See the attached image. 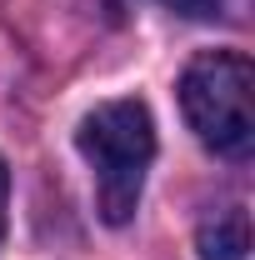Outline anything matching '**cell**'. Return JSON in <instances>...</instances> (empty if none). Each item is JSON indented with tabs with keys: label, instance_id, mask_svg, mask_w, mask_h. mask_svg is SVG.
Listing matches in <instances>:
<instances>
[{
	"label": "cell",
	"instance_id": "7a4b0ae2",
	"mask_svg": "<svg viewBox=\"0 0 255 260\" xmlns=\"http://www.w3.org/2000/svg\"><path fill=\"white\" fill-rule=\"evenodd\" d=\"M180 110L200 145L225 160H245L255 145V70L235 50L195 55L180 75Z\"/></svg>",
	"mask_w": 255,
	"mask_h": 260
},
{
	"label": "cell",
	"instance_id": "277c9868",
	"mask_svg": "<svg viewBox=\"0 0 255 260\" xmlns=\"http://www.w3.org/2000/svg\"><path fill=\"white\" fill-rule=\"evenodd\" d=\"M160 5H165V10H175V15H190V20H210L225 0H160Z\"/></svg>",
	"mask_w": 255,
	"mask_h": 260
},
{
	"label": "cell",
	"instance_id": "3957f363",
	"mask_svg": "<svg viewBox=\"0 0 255 260\" xmlns=\"http://www.w3.org/2000/svg\"><path fill=\"white\" fill-rule=\"evenodd\" d=\"M250 250V220L240 205H225L200 220V260H245Z\"/></svg>",
	"mask_w": 255,
	"mask_h": 260
},
{
	"label": "cell",
	"instance_id": "6da1fadb",
	"mask_svg": "<svg viewBox=\"0 0 255 260\" xmlns=\"http://www.w3.org/2000/svg\"><path fill=\"white\" fill-rule=\"evenodd\" d=\"M75 145L95 175V195H100V215L110 225H125L140 205L145 190V170L155 160V120L145 110V100H105L95 105L80 130Z\"/></svg>",
	"mask_w": 255,
	"mask_h": 260
},
{
	"label": "cell",
	"instance_id": "5b68a950",
	"mask_svg": "<svg viewBox=\"0 0 255 260\" xmlns=\"http://www.w3.org/2000/svg\"><path fill=\"white\" fill-rule=\"evenodd\" d=\"M5 200H10V170L0 160V240H5Z\"/></svg>",
	"mask_w": 255,
	"mask_h": 260
}]
</instances>
